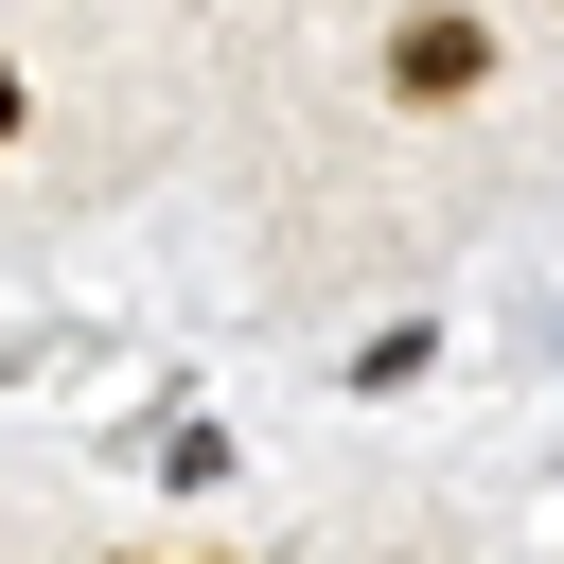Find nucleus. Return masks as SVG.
<instances>
[{"instance_id":"nucleus-2","label":"nucleus","mask_w":564,"mask_h":564,"mask_svg":"<svg viewBox=\"0 0 564 564\" xmlns=\"http://www.w3.org/2000/svg\"><path fill=\"white\" fill-rule=\"evenodd\" d=\"M0 141H18V70H0Z\"/></svg>"},{"instance_id":"nucleus-1","label":"nucleus","mask_w":564,"mask_h":564,"mask_svg":"<svg viewBox=\"0 0 564 564\" xmlns=\"http://www.w3.org/2000/svg\"><path fill=\"white\" fill-rule=\"evenodd\" d=\"M476 88H494V18H476V0L388 18V106H476Z\"/></svg>"}]
</instances>
